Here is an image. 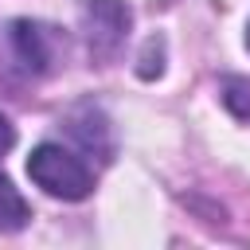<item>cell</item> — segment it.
I'll list each match as a JSON object with an SVG mask.
<instances>
[{
    "label": "cell",
    "instance_id": "6",
    "mask_svg": "<svg viewBox=\"0 0 250 250\" xmlns=\"http://www.w3.org/2000/svg\"><path fill=\"white\" fill-rule=\"evenodd\" d=\"M12 145H16V129H12V121H8V117H0V156H4Z\"/></svg>",
    "mask_w": 250,
    "mask_h": 250
},
{
    "label": "cell",
    "instance_id": "7",
    "mask_svg": "<svg viewBox=\"0 0 250 250\" xmlns=\"http://www.w3.org/2000/svg\"><path fill=\"white\" fill-rule=\"evenodd\" d=\"M246 47H250V23H246Z\"/></svg>",
    "mask_w": 250,
    "mask_h": 250
},
{
    "label": "cell",
    "instance_id": "1",
    "mask_svg": "<svg viewBox=\"0 0 250 250\" xmlns=\"http://www.w3.org/2000/svg\"><path fill=\"white\" fill-rule=\"evenodd\" d=\"M27 176H31L47 195L66 199V203L86 199V195L94 191V172L86 168V160L74 156V152L62 148V145H51V141L39 145V148H31V156H27Z\"/></svg>",
    "mask_w": 250,
    "mask_h": 250
},
{
    "label": "cell",
    "instance_id": "4",
    "mask_svg": "<svg viewBox=\"0 0 250 250\" xmlns=\"http://www.w3.org/2000/svg\"><path fill=\"white\" fill-rule=\"evenodd\" d=\"M31 219V207L27 199L12 188V180L0 172V234H12V230H23Z\"/></svg>",
    "mask_w": 250,
    "mask_h": 250
},
{
    "label": "cell",
    "instance_id": "5",
    "mask_svg": "<svg viewBox=\"0 0 250 250\" xmlns=\"http://www.w3.org/2000/svg\"><path fill=\"white\" fill-rule=\"evenodd\" d=\"M219 94H223V105H227L238 121H246V125H250V78L230 74V78H223Z\"/></svg>",
    "mask_w": 250,
    "mask_h": 250
},
{
    "label": "cell",
    "instance_id": "3",
    "mask_svg": "<svg viewBox=\"0 0 250 250\" xmlns=\"http://www.w3.org/2000/svg\"><path fill=\"white\" fill-rule=\"evenodd\" d=\"M8 47H12V59L27 74H47L55 66V55H59V31L39 23V20H12L8 23Z\"/></svg>",
    "mask_w": 250,
    "mask_h": 250
},
{
    "label": "cell",
    "instance_id": "2",
    "mask_svg": "<svg viewBox=\"0 0 250 250\" xmlns=\"http://www.w3.org/2000/svg\"><path fill=\"white\" fill-rule=\"evenodd\" d=\"M129 8L121 0H82L78 8V31L86 39L90 59H109L117 55V47L125 43L129 31Z\"/></svg>",
    "mask_w": 250,
    "mask_h": 250
}]
</instances>
